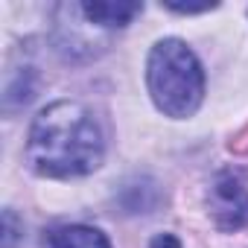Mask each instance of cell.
Instances as JSON below:
<instances>
[{"instance_id": "6da1fadb", "label": "cell", "mask_w": 248, "mask_h": 248, "mask_svg": "<svg viewBox=\"0 0 248 248\" xmlns=\"http://www.w3.org/2000/svg\"><path fill=\"white\" fill-rule=\"evenodd\" d=\"M105 140L93 111L76 99L47 105L30 126L27 164L44 178H79L102 164Z\"/></svg>"}, {"instance_id": "7a4b0ae2", "label": "cell", "mask_w": 248, "mask_h": 248, "mask_svg": "<svg viewBox=\"0 0 248 248\" xmlns=\"http://www.w3.org/2000/svg\"><path fill=\"white\" fill-rule=\"evenodd\" d=\"M146 85L152 102L167 117H193L204 99V70L196 53L178 38H164L152 47Z\"/></svg>"}, {"instance_id": "3957f363", "label": "cell", "mask_w": 248, "mask_h": 248, "mask_svg": "<svg viewBox=\"0 0 248 248\" xmlns=\"http://www.w3.org/2000/svg\"><path fill=\"white\" fill-rule=\"evenodd\" d=\"M213 222L222 231H239L248 225V187L236 172H219L210 187Z\"/></svg>"}, {"instance_id": "277c9868", "label": "cell", "mask_w": 248, "mask_h": 248, "mask_svg": "<svg viewBox=\"0 0 248 248\" xmlns=\"http://www.w3.org/2000/svg\"><path fill=\"white\" fill-rule=\"evenodd\" d=\"M79 12L96 24V27H108V30H120L129 27L135 21V15L143 12V3H126V0H99V3H82Z\"/></svg>"}, {"instance_id": "5b68a950", "label": "cell", "mask_w": 248, "mask_h": 248, "mask_svg": "<svg viewBox=\"0 0 248 248\" xmlns=\"http://www.w3.org/2000/svg\"><path fill=\"white\" fill-rule=\"evenodd\" d=\"M50 248H111L108 236L88 225H64L47 233Z\"/></svg>"}, {"instance_id": "8992f818", "label": "cell", "mask_w": 248, "mask_h": 248, "mask_svg": "<svg viewBox=\"0 0 248 248\" xmlns=\"http://www.w3.org/2000/svg\"><path fill=\"white\" fill-rule=\"evenodd\" d=\"M216 3H199V6H190V3H167V9H172V12H181V15H196V12H207V9H213Z\"/></svg>"}, {"instance_id": "52a82bcc", "label": "cell", "mask_w": 248, "mask_h": 248, "mask_svg": "<svg viewBox=\"0 0 248 248\" xmlns=\"http://www.w3.org/2000/svg\"><path fill=\"white\" fill-rule=\"evenodd\" d=\"M3 222H6V236H3V248H12V242H15V213H12V210H6Z\"/></svg>"}, {"instance_id": "ba28073f", "label": "cell", "mask_w": 248, "mask_h": 248, "mask_svg": "<svg viewBox=\"0 0 248 248\" xmlns=\"http://www.w3.org/2000/svg\"><path fill=\"white\" fill-rule=\"evenodd\" d=\"M149 248H181V242L172 236V233H158L155 239H152V245Z\"/></svg>"}]
</instances>
